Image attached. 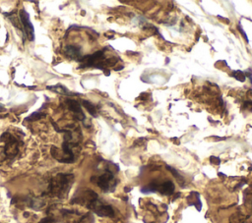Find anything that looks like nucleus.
<instances>
[{"mask_svg":"<svg viewBox=\"0 0 252 223\" xmlns=\"http://www.w3.org/2000/svg\"><path fill=\"white\" fill-rule=\"evenodd\" d=\"M66 104H67V107L69 108V110L71 112H73L74 114V117L77 119V120H84L85 119V115H84V112L82 110V107H81V104L77 101V100H74V99H67L66 100Z\"/></svg>","mask_w":252,"mask_h":223,"instance_id":"obj_6","label":"nucleus"},{"mask_svg":"<svg viewBox=\"0 0 252 223\" xmlns=\"http://www.w3.org/2000/svg\"><path fill=\"white\" fill-rule=\"evenodd\" d=\"M232 77L235 78L237 81H240V82H244L245 81V75L241 71H234V72H232Z\"/></svg>","mask_w":252,"mask_h":223,"instance_id":"obj_13","label":"nucleus"},{"mask_svg":"<svg viewBox=\"0 0 252 223\" xmlns=\"http://www.w3.org/2000/svg\"><path fill=\"white\" fill-rule=\"evenodd\" d=\"M47 89H50L53 92H56V93H59V94H63V95H75V94H77V93H74V92L70 91L69 89H67L61 84H57L55 85H48Z\"/></svg>","mask_w":252,"mask_h":223,"instance_id":"obj_9","label":"nucleus"},{"mask_svg":"<svg viewBox=\"0 0 252 223\" xmlns=\"http://www.w3.org/2000/svg\"><path fill=\"white\" fill-rule=\"evenodd\" d=\"M96 184L103 192H112L116 185L113 173L110 170H106L103 174L97 177Z\"/></svg>","mask_w":252,"mask_h":223,"instance_id":"obj_4","label":"nucleus"},{"mask_svg":"<svg viewBox=\"0 0 252 223\" xmlns=\"http://www.w3.org/2000/svg\"><path fill=\"white\" fill-rule=\"evenodd\" d=\"M238 28H239V31H241V33H242V34H243V37H244V38H245V40H246V41H248V38H247V35H246V33H245V32H244V30H243V29H242V28H241V27H240V26H238Z\"/></svg>","mask_w":252,"mask_h":223,"instance_id":"obj_16","label":"nucleus"},{"mask_svg":"<svg viewBox=\"0 0 252 223\" xmlns=\"http://www.w3.org/2000/svg\"><path fill=\"white\" fill-rule=\"evenodd\" d=\"M73 179L72 174H57L49 183L48 194L57 197L65 196L71 188Z\"/></svg>","mask_w":252,"mask_h":223,"instance_id":"obj_1","label":"nucleus"},{"mask_svg":"<svg viewBox=\"0 0 252 223\" xmlns=\"http://www.w3.org/2000/svg\"><path fill=\"white\" fill-rule=\"evenodd\" d=\"M210 161H211L212 163H214V164H220V158H219V157H216V156H211V157H210Z\"/></svg>","mask_w":252,"mask_h":223,"instance_id":"obj_15","label":"nucleus"},{"mask_svg":"<svg viewBox=\"0 0 252 223\" xmlns=\"http://www.w3.org/2000/svg\"><path fill=\"white\" fill-rule=\"evenodd\" d=\"M38 223H57L55 219L51 218V217H45L43 219H41Z\"/></svg>","mask_w":252,"mask_h":223,"instance_id":"obj_14","label":"nucleus"},{"mask_svg":"<svg viewBox=\"0 0 252 223\" xmlns=\"http://www.w3.org/2000/svg\"><path fill=\"white\" fill-rule=\"evenodd\" d=\"M81 65L80 68H87V67H94L97 69H104L105 66H113L117 60L115 58L105 59L104 58V52L102 50L96 51L92 55H88L85 57H82L80 60Z\"/></svg>","mask_w":252,"mask_h":223,"instance_id":"obj_2","label":"nucleus"},{"mask_svg":"<svg viewBox=\"0 0 252 223\" xmlns=\"http://www.w3.org/2000/svg\"><path fill=\"white\" fill-rule=\"evenodd\" d=\"M187 200H188V201L192 200V202H190V203H189V205H194V206L197 208V210H199V211L201 210V206H202V204H201L200 195H199V194H198V193H196V192L191 193V194L188 195Z\"/></svg>","mask_w":252,"mask_h":223,"instance_id":"obj_10","label":"nucleus"},{"mask_svg":"<svg viewBox=\"0 0 252 223\" xmlns=\"http://www.w3.org/2000/svg\"><path fill=\"white\" fill-rule=\"evenodd\" d=\"M157 191L162 195H171L174 192V185L171 181H165L161 184H158Z\"/></svg>","mask_w":252,"mask_h":223,"instance_id":"obj_8","label":"nucleus"},{"mask_svg":"<svg viewBox=\"0 0 252 223\" xmlns=\"http://www.w3.org/2000/svg\"><path fill=\"white\" fill-rule=\"evenodd\" d=\"M20 22L23 26V31L26 34V36L29 38V40H33L34 39V29L33 26L30 21V16L27 13L26 10L22 9L20 11Z\"/></svg>","mask_w":252,"mask_h":223,"instance_id":"obj_5","label":"nucleus"},{"mask_svg":"<svg viewBox=\"0 0 252 223\" xmlns=\"http://www.w3.org/2000/svg\"><path fill=\"white\" fill-rule=\"evenodd\" d=\"M83 105L85 106V108L88 110V112L92 115V116H96V108L94 107V105L93 103H91L88 100H83Z\"/></svg>","mask_w":252,"mask_h":223,"instance_id":"obj_11","label":"nucleus"},{"mask_svg":"<svg viewBox=\"0 0 252 223\" xmlns=\"http://www.w3.org/2000/svg\"><path fill=\"white\" fill-rule=\"evenodd\" d=\"M244 107H247L249 110H251V111H252V101H248V102H246V103H245V105H244Z\"/></svg>","mask_w":252,"mask_h":223,"instance_id":"obj_17","label":"nucleus"},{"mask_svg":"<svg viewBox=\"0 0 252 223\" xmlns=\"http://www.w3.org/2000/svg\"><path fill=\"white\" fill-rule=\"evenodd\" d=\"M64 53L65 55L70 58V59H73V60H78L80 61L82 59V54H81V48L77 45H74V44H70V45H67L65 47V50H64Z\"/></svg>","mask_w":252,"mask_h":223,"instance_id":"obj_7","label":"nucleus"},{"mask_svg":"<svg viewBox=\"0 0 252 223\" xmlns=\"http://www.w3.org/2000/svg\"><path fill=\"white\" fill-rule=\"evenodd\" d=\"M166 168L173 174V176L177 179V181H178V183L183 187V183H184V179L182 178V176L181 175H179V173L175 170V169H173L172 167H170V166H166Z\"/></svg>","mask_w":252,"mask_h":223,"instance_id":"obj_12","label":"nucleus"},{"mask_svg":"<svg viewBox=\"0 0 252 223\" xmlns=\"http://www.w3.org/2000/svg\"><path fill=\"white\" fill-rule=\"evenodd\" d=\"M2 139L5 142L4 152H5L6 156L9 158L15 157L19 152V146H20L19 140L17 139V138H15L14 136H12L9 133H5L2 136Z\"/></svg>","mask_w":252,"mask_h":223,"instance_id":"obj_3","label":"nucleus"},{"mask_svg":"<svg viewBox=\"0 0 252 223\" xmlns=\"http://www.w3.org/2000/svg\"><path fill=\"white\" fill-rule=\"evenodd\" d=\"M1 107H2V105H1V104H0V108H1Z\"/></svg>","mask_w":252,"mask_h":223,"instance_id":"obj_18","label":"nucleus"}]
</instances>
